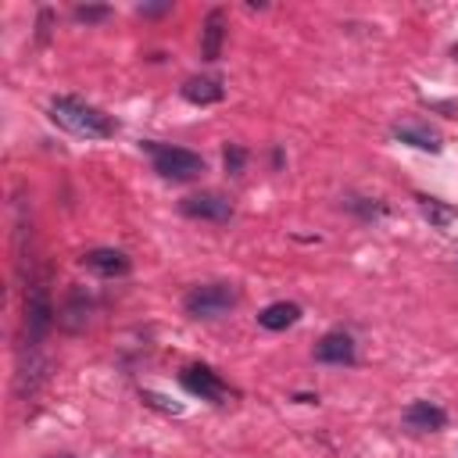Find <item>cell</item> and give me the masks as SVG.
<instances>
[{
  "instance_id": "1",
  "label": "cell",
  "mask_w": 458,
  "mask_h": 458,
  "mask_svg": "<svg viewBox=\"0 0 458 458\" xmlns=\"http://www.w3.org/2000/svg\"><path fill=\"white\" fill-rule=\"evenodd\" d=\"M50 122L61 125L64 132L79 136V140H107L114 136V122L111 114H104L100 107L79 100V97H54L50 100Z\"/></svg>"
},
{
  "instance_id": "2",
  "label": "cell",
  "mask_w": 458,
  "mask_h": 458,
  "mask_svg": "<svg viewBox=\"0 0 458 458\" xmlns=\"http://www.w3.org/2000/svg\"><path fill=\"white\" fill-rule=\"evenodd\" d=\"M57 326V308L50 301V286L43 276H32L25 283V344L21 351H39L47 333Z\"/></svg>"
},
{
  "instance_id": "3",
  "label": "cell",
  "mask_w": 458,
  "mask_h": 458,
  "mask_svg": "<svg viewBox=\"0 0 458 458\" xmlns=\"http://www.w3.org/2000/svg\"><path fill=\"white\" fill-rule=\"evenodd\" d=\"M143 150L150 154L154 172H157L161 179H172V182H190V179L204 175V168H208L204 157L193 154V150H186V147H172V143H154V140H147Z\"/></svg>"
},
{
  "instance_id": "4",
  "label": "cell",
  "mask_w": 458,
  "mask_h": 458,
  "mask_svg": "<svg viewBox=\"0 0 458 458\" xmlns=\"http://www.w3.org/2000/svg\"><path fill=\"white\" fill-rule=\"evenodd\" d=\"M236 304H240V290L233 283H204L182 297V308L190 318H222Z\"/></svg>"
},
{
  "instance_id": "5",
  "label": "cell",
  "mask_w": 458,
  "mask_h": 458,
  "mask_svg": "<svg viewBox=\"0 0 458 458\" xmlns=\"http://www.w3.org/2000/svg\"><path fill=\"white\" fill-rule=\"evenodd\" d=\"M179 383H182L193 397L211 401V404H225V401L233 397L229 383H225L218 372H211L208 365H186V369H182V376H179Z\"/></svg>"
},
{
  "instance_id": "6",
  "label": "cell",
  "mask_w": 458,
  "mask_h": 458,
  "mask_svg": "<svg viewBox=\"0 0 458 458\" xmlns=\"http://www.w3.org/2000/svg\"><path fill=\"white\" fill-rule=\"evenodd\" d=\"M179 211L186 218H200V222H229L233 218V204L215 193V190H204V193H190L179 200Z\"/></svg>"
},
{
  "instance_id": "7",
  "label": "cell",
  "mask_w": 458,
  "mask_h": 458,
  "mask_svg": "<svg viewBox=\"0 0 458 458\" xmlns=\"http://www.w3.org/2000/svg\"><path fill=\"white\" fill-rule=\"evenodd\" d=\"M79 261H82V268H86V272H93V276H100V279H118V276H125V272L132 268L129 254H125V250H114V247L86 250Z\"/></svg>"
},
{
  "instance_id": "8",
  "label": "cell",
  "mask_w": 458,
  "mask_h": 458,
  "mask_svg": "<svg viewBox=\"0 0 458 458\" xmlns=\"http://www.w3.org/2000/svg\"><path fill=\"white\" fill-rule=\"evenodd\" d=\"M89 315H93V297H89L82 286H72V290L64 293L61 311H57V326H61L64 333H82L86 322H89Z\"/></svg>"
},
{
  "instance_id": "9",
  "label": "cell",
  "mask_w": 458,
  "mask_h": 458,
  "mask_svg": "<svg viewBox=\"0 0 458 458\" xmlns=\"http://www.w3.org/2000/svg\"><path fill=\"white\" fill-rule=\"evenodd\" d=\"M315 358H318L322 365H354V336L344 333V329L326 333V336L315 344Z\"/></svg>"
},
{
  "instance_id": "10",
  "label": "cell",
  "mask_w": 458,
  "mask_h": 458,
  "mask_svg": "<svg viewBox=\"0 0 458 458\" xmlns=\"http://www.w3.org/2000/svg\"><path fill=\"white\" fill-rule=\"evenodd\" d=\"M444 426H447V411L433 401H411L404 408V429L411 433H437Z\"/></svg>"
},
{
  "instance_id": "11",
  "label": "cell",
  "mask_w": 458,
  "mask_h": 458,
  "mask_svg": "<svg viewBox=\"0 0 458 458\" xmlns=\"http://www.w3.org/2000/svg\"><path fill=\"white\" fill-rule=\"evenodd\" d=\"M222 39H225V11L215 7V11H208L204 29H200V57H204V61H218Z\"/></svg>"
},
{
  "instance_id": "12",
  "label": "cell",
  "mask_w": 458,
  "mask_h": 458,
  "mask_svg": "<svg viewBox=\"0 0 458 458\" xmlns=\"http://www.w3.org/2000/svg\"><path fill=\"white\" fill-rule=\"evenodd\" d=\"M222 97H225V86L215 75H193L182 82V100H190V104L204 107V104H218Z\"/></svg>"
},
{
  "instance_id": "13",
  "label": "cell",
  "mask_w": 458,
  "mask_h": 458,
  "mask_svg": "<svg viewBox=\"0 0 458 458\" xmlns=\"http://www.w3.org/2000/svg\"><path fill=\"white\" fill-rule=\"evenodd\" d=\"M394 136L401 140V143H411V147H419V150H429V154H437L444 143H440V132H433L429 125H419V122H401V125H394Z\"/></svg>"
},
{
  "instance_id": "14",
  "label": "cell",
  "mask_w": 458,
  "mask_h": 458,
  "mask_svg": "<svg viewBox=\"0 0 458 458\" xmlns=\"http://www.w3.org/2000/svg\"><path fill=\"white\" fill-rule=\"evenodd\" d=\"M297 318H301V304H293V301H276V304L261 308V315H258V326H261V329H272V333H279V329L293 326Z\"/></svg>"
},
{
  "instance_id": "15",
  "label": "cell",
  "mask_w": 458,
  "mask_h": 458,
  "mask_svg": "<svg viewBox=\"0 0 458 458\" xmlns=\"http://www.w3.org/2000/svg\"><path fill=\"white\" fill-rule=\"evenodd\" d=\"M419 208H422V215H426L437 229H447V225H451V218H454V211H451V208H444V204H437L433 197H419Z\"/></svg>"
},
{
  "instance_id": "16",
  "label": "cell",
  "mask_w": 458,
  "mask_h": 458,
  "mask_svg": "<svg viewBox=\"0 0 458 458\" xmlns=\"http://www.w3.org/2000/svg\"><path fill=\"white\" fill-rule=\"evenodd\" d=\"M344 204H347V208H351L358 218H365V222H369V218H383V215H386V204L369 200V197H347Z\"/></svg>"
},
{
  "instance_id": "17",
  "label": "cell",
  "mask_w": 458,
  "mask_h": 458,
  "mask_svg": "<svg viewBox=\"0 0 458 458\" xmlns=\"http://www.w3.org/2000/svg\"><path fill=\"white\" fill-rule=\"evenodd\" d=\"M222 161H225V172H229V175H243V165H247V150H243V147H236V143H229Z\"/></svg>"
},
{
  "instance_id": "18",
  "label": "cell",
  "mask_w": 458,
  "mask_h": 458,
  "mask_svg": "<svg viewBox=\"0 0 458 458\" xmlns=\"http://www.w3.org/2000/svg\"><path fill=\"white\" fill-rule=\"evenodd\" d=\"M140 401H143V404H150V408H157V411L182 415V404H175V401H168V397H161V394H154V390H143V394H140Z\"/></svg>"
},
{
  "instance_id": "19",
  "label": "cell",
  "mask_w": 458,
  "mask_h": 458,
  "mask_svg": "<svg viewBox=\"0 0 458 458\" xmlns=\"http://www.w3.org/2000/svg\"><path fill=\"white\" fill-rule=\"evenodd\" d=\"M107 14H111V7H86V4H82V7H75V18H79V21H86V25L104 21Z\"/></svg>"
},
{
  "instance_id": "20",
  "label": "cell",
  "mask_w": 458,
  "mask_h": 458,
  "mask_svg": "<svg viewBox=\"0 0 458 458\" xmlns=\"http://www.w3.org/2000/svg\"><path fill=\"white\" fill-rule=\"evenodd\" d=\"M172 4H140V14H165Z\"/></svg>"
},
{
  "instance_id": "21",
  "label": "cell",
  "mask_w": 458,
  "mask_h": 458,
  "mask_svg": "<svg viewBox=\"0 0 458 458\" xmlns=\"http://www.w3.org/2000/svg\"><path fill=\"white\" fill-rule=\"evenodd\" d=\"M47 25H50V11H43V14H39V43L47 39Z\"/></svg>"
},
{
  "instance_id": "22",
  "label": "cell",
  "mask_w": 458,
  "mask_h": 458,
  "mask_svg": "<svg viewBox=\"0 0 458 458\" xmlns=\"http://www.w3.org/2000/svg\"><path fill=\"white\" fill-rule=\"evenodd\" d=\"M54 458H72V454H54Z\"/></svg>"
}]
</instances>
